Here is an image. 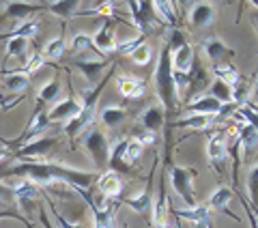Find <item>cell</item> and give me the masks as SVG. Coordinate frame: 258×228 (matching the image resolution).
<instances>
[{"mask_svg":"<svg viewBox=\"0 0 258 228\" xmlns=\"http://www.w3.org/2000/svg\"><path fill=\"white\" fill-rule=\"evenodd\" d=\"M82 146L95 164V170H106L110 161V142L99 127H88L82 138Z\"/></svg>","mask_w":258,"mask_h":228,"instance_id":"3957f363","label":"cell"},{"mask_svg":"<svg viewBox=\"0 0 258 228\" xmlns=\"http://www.w3.org/2000/svg\"><path fill=\"white\" fill-rule=\"evenodd\" d=\"M183 45H187V41H185V35L179 30V28H172L170 32H168V41H166V47L168 52L174 54L176 50H181Z\"/></svg>","mask_w":258,"mask_h":228,"instance_id":"ab89813d","label":"cell"},{"mask_svg":"<svg viewBox=\"0 0 258 228\" xmlns=\"http://www.w3.org/2000/svg\"><path fill=\"white\" fill-rule=\"evenodd\" d=\"M153 11H155V18L161 26L168 28H176V22H179V15L174 11V3H168V0H155L153 3Z\"/></svg>","mask_w":258,"mask_h":228,"instance_id":"d6986e66","label":"cell"},{"mask_svg":"<svg viewBox=\"0 0 258 228\" xmlns=\"http://www.w3.org/2000/svg\"><path fill=\"white\" fill-rule=\"evenodd\" d=\"M114 213L116 209L110 207L108 202L101 207H93V215H95L93 228H114Z\"/></svg>","mask_w":258,"mask_h":228,"instance_id":"4316f807","label":"cell"},{"mask_svg":"<svg viewBox=\"0 0 258 228\" xmlns=\"http://www.w3.org/2000/svg\"><path fill=\"white\" fill-rule=\"evenodd\" d=\"M142 153H144L142 144H140L138 140H136V138H129V140H127V149H125V166L134 170L136 161L140 159Z\"/></svg>","mask_w":258,"mask_h":228,"instance_id":"74e56055","label":"cell"},{"mask_svg":"<svg viewBox=\"0 0 258 228\" xmlns=\"http://www.w3.org/2000/svg\"><path fill=\"white\" fill-rule=\"evenodd\" d=\"M99 121L106 127L116 129V127H120L127 121V110L120 108V105H108V108H103L99 112Z\"/></svg>","mask_w":258,"mask_h":228,"instance_id":"603a6c76","label":"cell"},{"mask_svg":"<svg viewBox=\"0 0 258 228\" xmlns=\"http://www.w3.org/2000/svg\"><path fill=\"white\" fill-rule=\"evenodd\" d=\"M69 50L74 52L76 56H82V54H99V52L95 50L93 35H86V32H78V35L71 37V41H69ZM99 59H103L101 54H99Z\"/></svg>","mask_w":258,"mask_h":228,"instance_id":"cb8c5ba5","label":"cell"},{"mask_svg":"<svg viewBox=\"0 0 258 228\" xmlns=\"http://www.w3.org/2000/svg\"><path fill=\"white\" fill-rule=\"evenodd\" d=\"M28 50H30L28 39H22V37H9L7 39V56H9V59L26 61Z\"/></svg>","mask_w":258,"mask_h":228,"instance_id":"4dcf8cb0","label":"cell"},{"mask_svg":"<svg viewBox=\"0 0 258 228\" xmlns=\"http://www.w3.org/2000/svg\"><path fill=\"white\" fill-rule=\"evenodd\" d=\"M80 112H82V101L74 99V97H67V99L56 101L52 105L50 112H47V119H50V123H58V121L69 123V121L76 119Z\"/></svg>","mask_w":258,"mask_h":228,"instance_id":"8992f818","label":"cell"},{"mask_svg":"<svg viewBox=\"0 0 258 228\" xmlns=\"http://www.w3.org/2000/svg\"><path fill=\"white\" fill-rule=\"evenodd\" d=\"M134 138L142 144V149H151V146L155 144V140H157V134H151V132H138Z\"/></svg>","mask_w":258,"mask_h":228,"instance_id":"ee69618b","label":"cell"},{"mask_svg":"<svg viewBox=\"0 0 258 228\" xmlns=\"http://www.w3.org/2000/svg\"><path fill=\"white\" fill-rule=\"evenodd\" d=\"M245 190L252 200V209H258V164H254L245 175Z\"/></svg>","mask_w":258,"mask_h":228,"instance_id":"8d00e7d4","label":"cell"},{"mask_svg":"<svg viewBox=\"0 0 258 228\" xmlns=\"http://www.w3.org/2000/svg\"><path fill=\"white\" fill-rule=\"evenodd\" d=\"M196 170L189 166H172L170 168V185L174 194L183 200L185 209H191L198 205L196 200V187H194V179H196Z\"/></svg>","mask_w":258,"mask_h":228,"instance_id":"7a4b0ae2","label":"cell"},{"mask_svg":"<svg viewBox=\"0 0 258 228\" xmlns=\"http://www.w3.org/2000/svg\"><path fill=\"white\" fill-rule=\"evenodd\" d=\"M7 155H9V151H7L5 146H0V161H3V159H5Z\"/></svg>","mask_w":258,"mask_h":228,"instance_id":"f907efd6","label":"cell"},{"mask_svg":"<svg viewBox=\"0 0 258 228\" xmlns=\"http://www.w3.org/2000/svg\"><path fill=\"white\" fill-rule=\"evenodd\" d=\"M252 7H256V9H258V3H252Z\"/></svg>","mask_w":258,"mask_h":228,"instance_id":"db71d44e","label":"cell"},{"mask_svg":"<svg viewBox=\"0 0 258 228\" xmlns=\"http://www.w3.org/2000/svg\"><path fill=\"white\" fill-rule=\"evenodd\" d=\"M37 9H41L39 5H26V3H7L3 18H15V20H26L30 13H35Z\"/></svg>","mask_w":258,"mask_h":228,"instance_id":"83f0119b","label":"cell"},{"mask_svg":"<svg viewBox=\"0 0 258 228\" xmlns=\"http://www.w3.org/2000/svg\"><path fill=\"white\" fill-rule=\"evenodd\" d=\"M47 207L52 209V213H54V217H56V224H58L60 228H82V226H80L78 222H69V219L64 217V215L60 213V211H56V207H54V202H52V200L47 202Z\"/></svg>","mask_w":258,"mask_h":228,"instance_id":"b9f144b4","label":"cell"},{"mask_svg":"<svg viewBox=\"0 0 258 228\" xmlns=\"http://www.w3.org/2000/svg\"><path fill=\"white\" fill-rule=\"evenodd\" d=\"M43 65H45V61H43V56H41V54H32L30 59L26 61V67H24V69H26V73L30 76V73H35V71L41 69Z\"/></svg>","mask_w":258,"mask_h":228,"instance_id":"7bdbcfd3","label":"cell"},{"mask_svg":"<svg viewBox=\"0 0 258 228\" xmlns=\"http://www.w3.org/2000/svg\"><path fill=\"white\" fill-rule=\"evenodd\" d=\"M170 65H172V71L191 73V69H194V47L187 43V45H183L181 50L170 54Z\"/></svg>","mask_w":258,"mask_h":228,"instance_id":"44dd1931","label":"cell"},{"mask_svg":"<svg viewBox=\"0 0 258 228\" xmlns=\"http://www.w3.org/2000/svg\"><path fill=\"white\" fill-rule=\"evenodd\" d=\"M13 187V200H18V202H32L35 198H39L41 196V187H39L37 183H32V181H28V179H20L18 183H13L11 185Z\"/></svg>","mask_w":258,"mask_h":228,"instance_id":"e0dca14e","label":"cell"},{"mask_svg":"<svg viewBox=\"0 0 258 228\" xmlns=\"http://www.w3.org/2000/svg\"><path fill=\"white\" fill-rule=\"evenodd\" d=\"M217 18V7L213 3H194L189 9V24L194 28L211 26Z\"/></svg>","mask_w":258,"mask_h":228,"instance_id":"30bf717a","label":"cell"},{"mask_svg":"<svg viewBox=\"0 0 258 228\" xmlns=\"http://www.w3.org/2000/svg\"><path fill=\"white\" fill-rule=\"evenodd\" d=\"M95 13L106 15V20H114L116 18V3H103V5L97 7Z\"/></svg>","mask_w":258,"mask_h":228,"instance_id":"f6af8a7d","label":"cell"},{"mask_svg":"<svg viewBox=\"0 0 258 228\" xmlns=\"http://www.w3.org/2000/svg\"><path fill=\"white\" fill-rule=\"evenodd\" d=\"M215 123L213 117H207V114H187L185 119H179L176 123H172L174 129H194V132H203V129L211 127Z\"/></svg>","mask_w":258,"mask_h":228,"instance_id":"7402d4cb","label":"cell"},{"mask_svg":"<svg viewBox=\"0 0 258 228\" xmlns=\"http://www.w3.org/2000/svg\"><path fill=\"white\" fill-rule=\"evenodd\" d=\"M125 205L136 211V213H140V215H147L151 213V209H153V194H151V187H147L144 192H140L138 196H134V198H127L123 200Z\"/></svg>","mask_w":258,"mask_h":228,"instance_id":"d4e9b609","label":"cell"},{"mask_svg":"<svg viewBox=\"0 0 258 228\" xmlns=\"http://www.w3.org/2000/svg\"><path fill=\"white\" fill-rule=\"evenodd\" d=\"M226 157H228V151H226V134H215L209 138L207 142V159L213 168H217L222 173Z\"/></svg>","mask_w":258,"mask_h":228,"instance_id":"8fae6325","label":"cell"},{"mask_svg":"<svg viewBox=\"0 0 258 228\" xmlns=\"http://www.w3.org/2000/svg\"><path fill=\"white\" fill-rule=\"evenodd\" d=\"M58 144V138L56 136H39L35 140H30L26 144H22L18 151H15V157L20 159H37V157H43L47 155L54 146Z\"/></svg>","mask_w":258,"mask_h":228,"instance_id":"277c9868","label":"cell"},{"mask_svg":"<svg viewBox=\"0 0 258 228\" xmlns=\"http://www.w3.org/2000/svg\"><path fill=\"white\" fill-rule=\"evenodd\" d=\"M203 52L213 63V67L222 65L224 61H232V56H235V50H230L220 37H207L203 41Z\"/></svg>","mask_w":258,"mask_h":228,"instance_id":"52a82bcc","label":"cell"},{"mask_svg":"<svg viewBox=\"0 0 258 228\" xmlns=\"http://www.w3.org/2000/svg\"><path fill=\"white\" fill-rule=\"evenodd\" d=\"M45 7L52 13H56V15H60V18L67 20V18H74V15H78L80 3H78V0H60V3H47Z\"/></svg>","mask_w":258,"mask_h":228,"instance_id":"d6a6232c","label":"cell"},{"mask_svg":"<svg viewBox=\"0 0 258 228\" xmlns=\"http://www.w3.org/2000/svg\"><path fill=\"white\" fill-rule=\"evenodd\" d=\"M155 93H157V103H161V108L166 112H172L176 105V93H174V82H172V65H170V52L164 45L157 59V67H155Z\"/></svg>","mask_w":258,"mask_h":228,"instance_id":"6da1fadb","label":"cell"},{"mask_svg":"<svg viewBox=\"0 0 258 228\" xmlns=\"http://www.w3.org/2000/svg\"><path fill=\"white\" fill-rule=\"evenodd\" d=\"M213 73H215V80H222V82L226 84H230V86H235L237 82L243 76L239 73V69L235 67L232 63H222V65H215L213 67Z\"/></svg>","mask_w":258,"mask_h":228,"instance_id":"f1b7e54d","label":"cell"},{"mask_svg":"<svg viewBox=\"0 0 258 228\" xmlns=\"http://www.w3.org/2000/svg\"><path fill=\"white\" fill-rule=\"evenodd\" d=\"M194 228H213V224L211 222H196Z\"/></svg>","mask_w":258,"mask_h":228,"instance_id":"c3c4849f","label":"cell"},{"mask_svg":"<svg viewBox=\"0 0 258 228\" xmlns=\"http://www.w3.org/2000/svg\"><path fill=\"white\" fill-rule=\"evenodd\" d=\"M237 140L241 144V149L245 153L249 151H258V132L252 127V125H241L239 127V134H237Z\"/></svg>","mask_w":258,"mask_h":228,"instance_id":"f546056e","label":"cell"},{"mask_svg":"<svg viewBox=\"0 0 258 228\" xmlns=\"http://www.w3.org/2000/svg\"><path fill=\"white\" fill-rule=\"evenodd\" d=\"M39 32V24L37 22H32V20H24V22H20L18 26H15L13 30H11V35L9 37H22V39H30L35 37Z\"/></svg>","mask_w":258,"mask_h":228,"instance_id":"f35d334b","label":"cell"},{"mask_svg":"<svg viewBox=\"0 0 258 228\" xmlns=\"http://www.w3.org/2000/svg\"><path fill=\"white\" fill-rule=\"evenodd\" d=\"M174 215L179 219H189L191 224H196V222H211V211H209L207 205H196L191 209H179V211H174Z\"/></svg>","mask_w":258,"mask_h":228,"instance_id":"484cf974","label":"cell"},{"mask_svg":"<svg viewBox=\"0 0 258 228\" xmlns=\"http://www.w3.org/2000/svg\"><path fill=\"white\" fill-rule=\"evenodd\" d=\"M153 56H155V52H153V47L144 41L142 45H138L136 50L129 54V59H132L134 65H138V67H147V65L153 63Z\"/></svg>","mask_w":258,"mask_h":228,"instance_id":"d590c367","label":"cell"},{"mask_svg":"<svg viewBox=\"0 0 258 228\" xmlns=\"http://www.w3.org/2000/svg\"><path fill=\"white\" fill-rule=\"evenodd\" d=\"M95 185H97V190L103 194V198H108V200H114L123 194V181H120V175L114 173V170L101 173L99 177H97Z\"/></svg>","mask_w":258,"mask_h":228,"instance_id":"9c48e42d","label":"cell"},{"mask_svg":"<svg viewBox=\"0 0 258 228\" xmlns=\"http://www.w3.org/2000/svg\"><path fill=\"white\" fill-rule=\"evenodd\" d=\"M41 222H43V226H45V228H52L50 219H47V215H45V211H41Z\"/></svg>","mask_w":258,"mask_h":228,"instance_id":"681fc988","label":"cell"},{"mask_svg":"<svg viewBox=\"0 0 258 228\" xmlns=\"http://www.w3.org/2000/svg\"><path fill=\"white\" fill-rule=\"evenodd\" d=\"M254 101L258 103V78H256V86H254Z\"/></svg>","mask_w":258,"mask_h":228,"instance_id":"816d5d0a","label":"cell"},{"mask_svg":"<svg viewBox=\"0 0 258 228\" xmlns=\"http://www.w3.org/2000/svg\"><path fill=\"white\" fill-rule=\"evenodd\" d=\"M7 217H13V219H20V222H24V224H26L28 228H32V224H30V222H26V219H24V217H20L18 213H13V211H0V219H7Z\"/></svg>","mask_w":258,"mask_h":228,"instance_id":"7dc6e473","label":"cell"},{"mask_svg":"<svg viewBox=\"0 0 258 228\" xmlns=\"http://www.w3.org/2000/svg\"><path fill=\"white\" fill-rule=\"evenodd\" d=\"M116 88L118 93L127 97V99H142L149 93V86L142 78H134V76H118L116 78Z\"/></svg>","mask_w":258,"mask_h":228,"instance_id":"7c38bea8","label":"cell"},{"mask_svg":"<svg viewBox=\"0 0 258 228\" xmlns=\"http://www.w3.org/2000/svg\"><path fill=\"white\" fill-rule=\"evenodd\" d=\"M140 123L144 127V132L157 134L166 123V110L161 108V103H151L147 110H142L140 114Z\"/></svg>","mask_w":258,"mask_h":228,"instance_id":"4fadbf2b","label":"cell"},{"mask_svg":"<svg viewBox=\"0 0 258 228\" xmlns=\"http://www.w3.org/2000/svg\"><path fill=\"white\" fill-rule=\"evenodd\" d=\"M222 105H224V103H220V101H217L215 97H211V95H198L194 101L185 103V110H187L189 114H207V117L217 119V114H220Z\"/></svg>","mask_w":258,"mask_h":228,"instance_id":"5bb4252c","label":"cell"},{"mask_svg":"<svg viewBox=\"0 0 258 228\" xmlns=\"http://www.w3.org/2000/svg\"><path fill=\"white\" fill-rule=\"evenodd\" d=\"M76 67L82 71V76L84 80L91 86H95V82H101L99 76H101V71L108 67V61L106 59H76Z\"/></svg>","mask_w":258,"mask_h":228,"instance_id":"9a60e30c","label":"cell"},{"mask_svg":"<svg viewBox=\"0 0 258 228\" xmlns=\"http://www.w3.org/2000/svg\"><path fill=\"white\" fill-rule=\"evenodd\" d=\"M129 9H132L129 13H132V18H134V24L140 28L142 35L147 30H153L155 24H159L155 18V11H153V3H136V0H132Z\"/></svg>","mask_w":258,"mask_h":228,"instance_id":"5b68a950","label":"cell"},{"mask_svg":"<svg viewBox=\"0 0 258 228\" xmlns=\"http://www.w3.org/2000/svg\"><path fill=\"white\" fill-rule=\"evenodd\" d=\"M142 43H144V35H138V37L129 39V41H120V43H116V52H118V54H123V56H129V54L136 50V47L142 45Z\"/></svg>","mask_w":258,"mask_h":228,"instance_id":"60d3db41","label":"cell"},{"mask_svg":"<svg viewBox=\"0 0 258 228\" xmlns=\"http://www.w3.org/2000/svg\"><path fill=\"white\" fill-rule=\"evenodd\" d=\"M64 52H67V43H64V39L62 37H54L43 45L41 56H43V61H56V59H60Z\"/></svg>","mask_w":258,"mask_h":228,"instance_id":"836d02e7","label":"cell"},{"mask_svg":"<svg viewBox=\"0 0 258 228\" xmlns=\"http://www.w3.org/2000/svg\"><path fill=\"white\" fill-rule=\"evenodd\" d=\"M230 200H232V190L230 187H217L215 192H211V196L207 198V207H209V211H222V213H228L230 217H235V219H239L235 213H230V209H228V205H230Z\"/></svg>","mask_w":258,"mask_h":228,"instance_id":"2e32d148","label":"cell"},{"mask_svg":"<svg viewBox=\"0 0 258 228\" xmlns=\"http://www.w3.org/2000/svg\"><path fill=\"white\" fill-rule=\"evenodd\" d=\"M60 95V80L58 78H52L47 84H43L41 88L37 91V99H39V105L41 103H54L58 99Z\"/></svg>","mask_w":258,"mask_h":228,"instance_id":"1f68e13d","label":"cell"},{"mask_svg":"<svg viewBox=\"0 0 258 228\" xmlns=\"http://www.w3.org/2000/svg\"><path fill=\"white\" fill-rule=\"evenodd\" d=\"M0 84L5 86L7 93H24L30 86V76L26 71H11L0 78Z\"/></svg>","mask_w":258,"mask_h":228,"instance_id":"ffe728a7","label":"cell"},{"mask_svg":"<svg viewBox=\"0 0 258 228\" xmlns=\"http://www.w3.org/2000/svg\"><path fill=\"white\" fill-rule=\"evenodd\" d=\"M125 149H127V138H120L118 142H114L110 146V161H108V170H114V173H127L132 175L134 170L125 166Z\"/></svg>","mask_w":258,"mask_h":228,"instance_id":"ac0fdd59","label":"cell"},{"mask_svg":"<svg viewBox=\"0 0 258 228\" xmlns=\"http://www.w3.org/2000/svg\"><path fill=\"white\" fill-rule=\"evenodd\" d=\"M3 200H13V187L0 183V202Z\"/></svg>","mask_w":258,"mask_h":228,"instance_id":"bcb514c9","label":"cell"},{"mask_svg":"<svg viewBox=\"0 0 258 228\" xmlns=\"http://www.w3.org/2000/svg\"><path fill=\"white\" fill-rule=\"evenodd\" d=\"M13 103H9V101H0V108H11Z\"/></svg>","mask_w":258,"mask_h":228,"instance_id":"f5cc1de1","label":"cell"},{"mask_svg":"<svg viewBox=\"0 0 258 228\" xmlns=\"http://www.w3.org/2000/svg\"><path fill=\"white\" fill-rule=\"evenodd\" d=\"M112 28H114V24H112V20H106L101 24V28L95 32L93 37V43H95V50L99 52L103 59H108L110 54L116 52V39H114V32H112Z\"/></svg>","mask_w":258,"mask_h":228,"instance_id":"ba28073f","label":"cell"},{"mask_svg":"<svg viewBox=\"0 0 258 228\" xmlns=\"http://www.w3.org/2000/svg\"><path fill=\"white\" fill-rule=\"evenodd\" d=\"M207 95L215 97L220 103H232V86L222 82V80H213L211 86H209V93Z\"/></svg>","mask_w":258,"mask_h":228,"instance_id":"e575fe53","label":"cell"}]
</instances>
